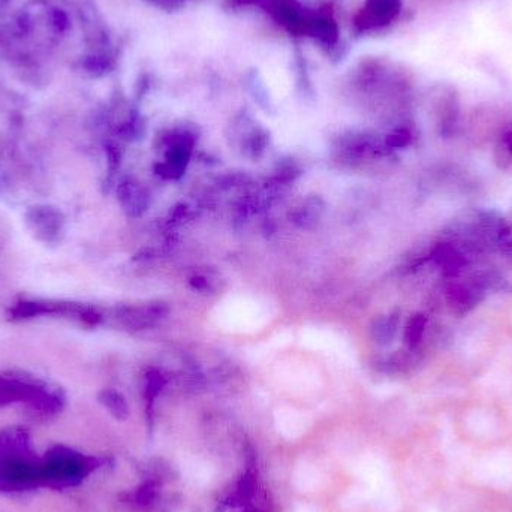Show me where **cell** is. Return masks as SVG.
Masks as SVG:
<instances>
[{
    "mask_svg": "<svg viewBox=\"0 0 512 512\" xmlns=\"http://www.w3.org/2000/svg\"><path fill=\"white\" fill-rule=\"evenodd\" d=\"M41 481V462L30 450L23 432L0 433V489L8 492L32 489Z\"/></svg>",
    "mask_w": 512,
    "mask_h": 512,
    "instance_id": "cell-1",
    "label": "cell"
},
{
    "mask_svg": "<svg viewBox=\"0 0 512 512\" xmlns=\"http://www.w3.org/2000/svg\"><path fill=\"white\" fill-rule=\"evenodd\" d=\"M170 313L167 304L153 303L146 306L122 307L117 312V319L129 330H146L158 324Z\"/></svg>",
    "mask_w": 512,
    "mask_h": 512,
    "instance_id": "cell-6",
    "label": "cell"
},
{
    "mask_svg": "<svg viewBox=\"0 0 512 512\" xmlns=\"http://www.w3.org/2000/svg\"><path fill=\"white\" fill-rule=\"evenodd\" d=\"M99 400H101L102 405L111 412L116 418H126L128 417V403H126L125 397L122 394L117 393L114 390H105L102 391L101 396H99Z\"/></svg>",
    "mask_w": 512,
    "mask_h": 512,
    "instance_id": "cell-11",
    "label": "cell"
},
{
    "mask_svg": "<svg viewBox=\"0 0 512 512\" xmlns=\"http://www.w3.org/2000/svg\"><path fill=\"white\" fill-rule=\"evenodd\" d=\"M402 11V0H366L354 17V26L361 32L381 29L393 23Z\"/></svg>",
    "mask_w": 512,
    "mask_h": 512,
    "instance_id": "cell-4",
    "label": "cell"
},
{
    "mask_svg": "<svg viewBox=\"0 0 512 512\" xmlns=\"http://www.w3.org/2000/svg\"><path fill=\"white\" fill-rule=\"evenodd\" d=\"M117 195H119L123 209L128 212L129 216H134V218L143 215L147 207H149V194H147L146 189H144L140 183L135 182V180L128 179L122 182V185L119 186V191H117Z\"/></svg>",
    "mask_w": 512,
    "mask_h": 512,
    "instance_id": "cell-8",
    "label": "cell"
},
{
    "mask_svg": "<svg viewBox=\"0 0 512 512\" xmlns=\"http://www.w3.org/2000/svg\"><path fill=\"white\" fill-rule=\"evenodd\" d=\"M411 140V132H409L408 129L402 128L391 132L387 140H385V144H387V147H390V149H402V147L409 146Z\"/></svg>",
    "mask_w": 512,
    "mask_h": 512,
    "instance_id": "cell-13",
    "label": "cell"
},
{
    "mask_svg": "<svg viewBox=\"0 0 512 512\" xmlns=\"http://www.w3.org/2000/svg\"><path fill=\"white\" fill-rule=\"evenodd\" d=\"M165 385V378L159 370H150L146 376L147 396L155 397Z\"/></svg>",
    "mask_w": 512,
    "mask_h": 512,
    "instance_id": "cell-14",
    "label": "cell"
},
{
    "mask_svg": "<svg viewBox=\"0 0 512 512\" xmlns=\"http://www.w3.org/2000/svg\"><path fill=\"white\" fill-rule=\"evenodd\" d=\"M96 469V462L66 448H56L41 462V481L51 487L75 486Z\"/></svg>",
    "mask_w": 512,
    "mask_h": 512,
    "instance_id": "cell-2",
    "label": "cell"
},
{
    "mask_svg": "<svg viewBox=\"0 0 512 512\" xmlns=\"http://www.w3.org/2000/svg\"><path fill=\"white\" fill-rule=\"evenodd\" d=\"M309 36L324 44L325 47H334L337 44V41H339V26H337L333 12L330 9L313 11Z\"/></svg>",
    "mask_w": 512,
    "mask_h": 512,
    "instance_id": "cell-7",
    "label": "cell"
},
{
    "mask_svg": "<svg viewBox=\"0 0 512 512\" xmlns=\"http://www.w3.org/2000/svg\"><path fill=\"white\" fill-rule=\"evenodd\" d=\"M399 324V313H391V315L379 316L378 319L373 321L372 328H370L372 339L375 340L378 345H390V343L393 342L394 337H396Z\"/></svg>",
    "mask_w": 512,
    "mask_h": 512,
    "instance_id": "cell-10",
    "label": "cell"
},
{
    "mask_svg": "<svg viewBox=\"0 0 512 512\" xmlns=\"http://www.w3.org/2000/svg\"><path fill=\"white\" fill-rule=\"evenodd\" d=\"M427 319L424 315H414L409 319L408 325L405 328V343L409 349L417 348L418 343L421 342L424 330H426Z\"/></svg>",
    "mask_w": 512,
    "mask_h": 512,
    "instance_id": "cell-12",
    "label": "cell"
},
{
    "mask_svg": "<svg viewBox=\"0 0 512 512\" xmlns=\"http://www.w3.org/2000/svg\"><path fill=\"white\" fill-rule=\"evenodd\" d=\"M230 6H258L279 26L295 36H309L313 11L304 9L297 0H228Z\"/></svg>",
    "mask_w": 512,
    "mask_h": 512,
    "instance_id": "cell-3",
    "label": "cell"
},
{
    "mask_svg": "<svg viewBox=\"0 0 512 512\" xmlns=\"http://www.w3.org/2000/svg\"><path fill=\"white\" fill-rule=\"evenodd\" d=\"M325 212V203L318 195L306 198L297 209L292 212L291 222L301 230H312L321 222Z\"/></svg>",
    "mask_w": 512,
    "mask_h": 512,
    "instance_id": "cell-9",
    "label": "cell"
},
{
    "mask_svg": "<svg viewBox=\"0 0 512 512\" xmlns=\"http://www.w3.org/2000/svg\"><path fill=\"white\" fill-rule=\"evenodd\" d=\"M189 283H191L192 288L198 289V291H207V289H210V279H207L206 276H201V274L192 276Z\"/></svg>",
    "mask_w": 512,
    "mask_h": 512,
    "instance_id": "cell-15",
    "label": "cell"
},
{
    "mask_svg": "<svg viewBox=\"0 0 512 512\" xmlns=\"http://www.w3.org/2000/svg\"><path fill=\"white\" fill-rule=\"evenodd\" d=\"M26 221L33 236L48 245H57L65 234L62 213L50 207H33L27 213Z\"/></svg>",
    "mask_w": 512,
    "mask_h": 512,
    "instance_id": "cell-5",
    "label": "cell"
}]
</instances>
